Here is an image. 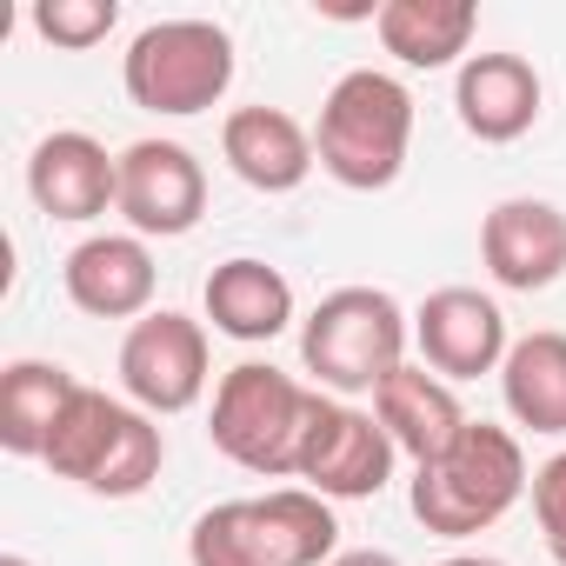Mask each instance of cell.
I'll return each instance as SVG.
<instances>
[{"label": "cell", "instance_id": "cell-13", "mask_svg": "<svg viewBox=\"0 0 566 566\" xmlns=\"http://www.w3.org/2000/svg\"><path fill=\"white\" fill-rule=\"evenodd\" d=\"M61 287L87 321H147L160 266L140 233H94L61 260Z\"/></svg>", "mask_w": 566, "mask_h": 566}, {"label": "cell", "instance_id": "cell-21", "mask_svg": "<svg viewBox=\"0 0 566 566\" xmlns=\"http://www.w3.org/2000/svg\"><path fill=\"white\" fill-rule=\"evenodd\" d=\"M500 400L526 433H566V334H520L500 367Z\"/></svg>", "mask_w": 566, "mask_h": 566}, {"label": "cell", "instance_id": "cell-23", "mask_svg": "<svg viewBox=\"0 0 566 566\" xmlns=\"http://www.w3.org/2000/svg\"><path fill=\"white\" fill-rule=\"evenodd\" d=\"M526 493H533V520H539V539H546L553 566H566V453L539 460Z\"/></svg>", "mask_w": 566, "mask_h": 566}, {"label": "cell", "instance_id": "cell-5", "mask_svg": "<svg viewBox=\"0 0 566 566\" xmlns=\"http://www.w3.org/2000/svg\"><path fill=\"white\" fill-rule=\"evenodd\" d=\"M48 473L54 480H74L101 500H134L160 480L167 467V433L154 413H140L134 400H114L101 387H81L48 440Z\"/></svg>", "mask_w": 566, "mask_h": 566}, {"label": "cell", "instance_id": "cell-24", "mask_svg": "<svg viewBox=\"0 0 566 566\" xmlns=\"http://www.w3.org/2000/svg\"><path fill=\"white\" fill-rule=\"evenodd\" d=\"M327 566H400L394 553H380V546H354V553H334Z\"/></svg>", "mask_w": 566, "mask_h": 566}, {"label": "cell", "instance_id": "cell-10", "mask_svg": "<svg viewBox=\"0 0 566 566\" xmlns=\"http://www.w3.org/2000/svg\"><path fill=\"white\" fill-rule=\"evenodd\" d=\"M120 213L140 240H180L207 213V167L180 140H134L120 154Z\"/></svg>", "mask_w": 566, "mask_h": 566}, {"label": "cell", "instance_id": "cell-19", "mask_svg": "<svg viewBox=\"0 0 566 566\" xmlns=\"http://www.w3.org/2000/svg\"><path fill=\"white\" fill-rule=\"evenodd\" d=\"M374 34H380V48L400 67L440 74V67H453L473 48L480 14H473V0H387V8L374 14Z\"/></svg>", "mask_w": 566, "mask_h": 566}, {"label": "cell", "instance_id": "cell-20", "mask_svg": "<svg viewBox=\"0 0 566 566\" xmlns=\"http://www.w3.org/2000/svg\"><path fill=\"white\" fill-rule=\"evenodd\" d=\"M74 394H81V380L61 360H14L0 374V447L21 460H41Z\"/></svg>", "mask_w": 566, "mask_h": 566}, {"label": "cell", "instance_id": "cell-6", "mask_svg": "<svg viewBox=\"0 0 566 566\" xmlns=\"http://www.w3.org/2000/svg\"><path fill=\"white\" fill-rule=\"evenodd\" d=\"M407 334L413 327L387 287H334L301 327V367L334 400L380 394V380L407 367Z\"/></svg>", "mask_w": 566, "mask_h": 566}, {"label": "cell", "instance_id": "cell-4", "mask_svg": "<svg viewBox=\"0 0 566 566\" xmlns=\"http://www.w3.org/2000/svg\"><path fill=\"white\" fill-rule=\"evenodd\" d=\"M407 147H413V94H407V81H394L387 67H354V74H340L327 87L314 154L340 187L387 193L407 174Z\"/></svg>", "mask_w": 566, "mask_h": 566}, {"label": "cell", "instance_id": "cell-1", "mask_svg": "<svg viewBox=\"0 0 566 566\" xmlns=\"http://www.w3.org/2000/svg\"><path fill=\"white\" fill-rule=\"evenodd\" d=\"M334 546V500H321L314 486H273L207 506L187 533V566H327Z\"/></svg>", "mask_w": 566, "mask_h": 566}, {"label": "cell", "instance_id": "cell-18", "mask_svg": "<svg viewBox=\"0 0 566 566\" xmlns=\"http://www.w3.org/2000/svg\"><path fill=\"white\" fill-rule=\"evenodd\" d=\"M374 420L394 433V447H400L413 467L440 460V453L467 433V413H460L453 387H447L433 367H400V374H387L380 394H374Z\"/></svg>", "mask_w": 566, "mask_h": 566}, {"label": "cell", "instance_id": "cell-22", "mask_svg": "<svg viewBox=\"0 0 566 566\" xmlns=\"http://www.w3.org/2000/svg\"><path fill=\"white\" fill-rule=\"evenodd\" d=\"M114 28H120L114 0H41V8H34V34L54 41V48H67V54L101 48Z\"/></svg>", "mask_w": 566, "mask_h": 566}, {"label": "cell", "instance_id": "cell-12", "mask_svg": "<svg viewBox=\"0 0 566 566\" xmlns=\"http://www.w3.org/2000/svg\"><path fill=\"white\" fill-rule=\"evenodd\" d=\"M480 260L506 294H546L566 273V213L539 193H513L480 220Z\"/></svg>", "mask_w": 566, "mask_h": 566}, {"label": "cell", "instance_id": "cell-15", "mask_svg": "<svg viewBox=\"0 0 566 566\" xmlns=\"http://www.w3.org/2000/svg\"><path fill=\"white\" fill-rule=\"evenodd\" d=\"M539 101H546V87H539L526 54H467L460 74H453V114L486 147H506V140L533 134Z\"/></svg>", "mask_w": 566, "mask_h": 566}, {"label": "cell", "instance_id": "cell-16", "mask_svg": "<svg viewBox=\"0 0 566 566\" xmlns=\"http://www.w3.org/2000/svg\"><path fill=\"white\" fill-rule=\"evenodd\" d=\"M220 160L253 187V193H294L321 167L314 134L287 107H233L220 120Z\"/></svg>", "mask_w": 566, "mask_h": 566}, {"label": "cell", "instance_id": "cell-11", "mask_svg": "<svg viewBox=\"0 0 566 566\" xmlns=\"http://www.w3.org/2000/svg\"><path fill=\"white\" fill-rule=\"evenodd\" d=\"M413 340H420V360L440 374V380H480V374H500L513 340H506V314L493 294L480 287H440L420 301L413 314Z\"/></svg>", "mask_w": 566, "mask_h": 566}, {"label": "cell", "instance_id": "cell-2", "mask_svg": "<svg viewBox=\"0 0 566 566\" xmlns=\"http://www.w3.org/2000/svg\"><path fill=\"white\" fill-rule=\"evenodd\" d=\"M321 387H301L294 374H280L266 360H240L220 374L213 387V413H207V440L260 480H301V447L314 433L321 413Z\"/></svg>", "mask_w": 566, "mask_h": 566}, {"label": "cell", "instance_id": "cell-3", "mask_svg": "<svg viewBox=\"0 0 566 566\" xmlns=\"http://www.w3.org/2000/svg\"><path fill=\"white\" fill-rule=\"evenodd\" d=\"M526 486H533V473H526L520 433H506V427H493V420H467V433H460L440 460L413 467L407 506H413V520H420L427 533L467 539V533L500 526V520L520 506Z\"/></svg>", "mask_w": 566, "mask_h": 566}, {"label": "cell", "instance_id": "cell-8", "mask_svg": "<svg viewBox=\"0 0 566 566\" xmlns=\"http://www.w3.org/2000/svg\"><path fill=\"white\" fill-rule=\"evenodd\" d=\"M207 327L174 314V307H154L147 321L127 327L120 340V387L140 413H187L207 400Z\"/></svg>", "mask_w": 566, "mask_h": 566}, {"label": "cell", "instance_id": "cell-7", "mask_svg": "<svg viewBox=\"0 0 566 566\" xmlns=\"http://www.w3.org/2000/svg\"><path fill=\"white\" fill-rule=\"evenodd\" d=\"M120 87L134 107L147 114H167V120H187V114H207L227 101L233 87V34L220 21H154L127 41L120 54Z\"/></svg>", "mask_w": 566, "mask_h": 566}, {"label": "cell", "instance_id": "cell-26", "mask_svg": "<svg viewBox=\"0 0 566 566\" xmlns=\"http://www.w3.org/2000/svg\"><path fill=\"white\" fill-rule=\"evenodd\" d=\"M0 566H34V559L28 553H0Z\"/></svg>", "mask_w": 566, "mask_h": 566}, {"label": "cell", "instance_id": "cell-9", "mask_svg": "<svg viewBox=\"0 0 566 566\" xmlns=\"http://www.w3.org/2000/svg\"><path fill=\"white\" fill-rule=\"evenodd\" d=\"M394 460H400L394 433L374 413H360V407L327 394L321 413H314V433L301 447V480L321 500H374L394 480Z\"/></svg>", "mask_w": 566, "mask_h": 566}, {"label": "cell", "instance_id": "cell-17", "mask_svg": "<svg viewBox=\"0 0 566 566\" xmlns=\"http://www.w3.org/2000/svg\"><path fill=\"white\" fill-rule=\"evenodd\" d=\"M200 301H207L213 334H227V340H240V347L280 340V334L294 327V280L280 273V266H266V260H253V253L220 260V266L207 273Z\"/></svg>", "mask_w": 566, "mask_h": 566}, {"label": "cell", "instance_id": "cell-25", "mask_svg": "<svg viewBox=\"0 0 566 566\" xmlns=\"http://www.w3.org/2000/svg\"><path fill=\"white\" fill-rule=\"evenodd\" d=\"M440 566H506V559H493V553H453V559H440Z\"/></svg>", "mask_w": 566, "mask_h": 566}, {"label": "cell", "instance_id": "cell-14", "mask_svg": "<svg viewBox=\"0 0 566 566\" xmlns=\"http://www.w3.org/2000/svg\"><path fill=\"white\" fill-rule=\"evenodd\" d=\"M28 193L48 220H101L107 207H120V154H107L94 134L81 127H61L34 147L28 160Z\"/></svg>", "mask_w": 566, "mask_h": 566}]
</instances>
